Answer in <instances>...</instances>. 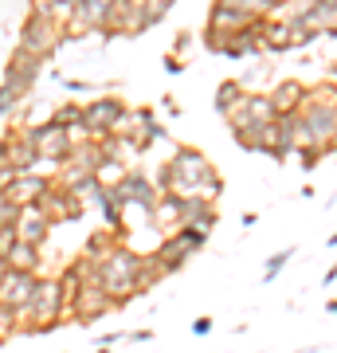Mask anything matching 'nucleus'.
Returning <instances> with one entry per match:
<instances>
[{"label": "nucleus", "instance_id": "f257e3e1", "mask_svg": "<svg viewBox=\"0 0 337 353\" xmlns=\"http://www.w3.org/2000/svg\"><path fill=\"white\" fill-rule=\"evenodd\" d=\"M138 267H141V252H134L130 243H118L99 267H94V287L106 294L118 306H125L130 299H138V290H134V279H138Z\"/></svg>", "mask_w": 337, "mask_h": 353}, {"label": "nucleus", "instance_id": "f03ea898", "mask_svg": "<svg viewBox=\"0 0 337 353\" xmlns=\"http://www.w3.org/2000/svg\"><path fill=\"white\" fill-rule=\"evenodd\" d=\"M130 122V106L118 94H99V99L83 102V122H79V138L102 141L122 134V126Z\"/></svg>", "mask_w": 337, "mask_h": 353}, {"label": "nucleus", "instance_id": "7ed1b4c3", "mask_svg": "<svg viewBox=\"0 0 337 353\" xmlns=\"http://www.w3.org/2000/svg\"><path fill=\"white\" fill-rule=\"evenodd\" d=\"M204 243H208L204 232H196V228H176V232H169L161 240V248L150 252V255H153V263L161 267V275H173V271H181Z\"/></svg>", "mask_w": 337, "mask_h": 353}, {"label": "nucleus", "instance_id": "20e7f679", "mask_svg": "<svg viewBox=\"0 0 337 353\" xmlns=\"http://www.w3.org/2000/svg\"><path fill=\"white\" fill-rule=\"evenodd\" d=\"M20 138H24L28 145L39 153V161H51L55 169H59V165L67 161V153H71V141H75V134H67V130H59L51 118H43V122L20 126Z\"/></svg>", "mask_w": 337, "mask_h": 353}, {"label": "nucleus", "instance_id": "39448f33", "mask_svg": "<svg viewBox=\"0 0 337 353\" xmlns=\"http://www.w3.org/2000/svg\"><path fill=\"white\" fill-rule=\"evenodd\" d=\"M16 48L24 51V55H32V59H39V63H51V55L63 48V28L28 12L24 24H20V39H16Z\"/></svg>", "mask_w": 337, "mask_h": 353}, {"label": "nucleus", "instance_id": "423d86ee", "mask_svg": "<svg viewBox=\"0 0 337 353\" xmlns=\"http://www.w3.org/2000/svg\"><path fill=\"white\" fill-rule=\"evenodd\" d=\"M106 192H110V201L118 204L122 212H130L134 204L145 208V212H153V204H157V196H161V192L153 189V181L141 173V169H130V173L122 176V185H118V189H106Z\"/></svg>", "mask_w": 337, "mask_h": 353}, {"label": "nucleus", "instance_id": "0eeeda50", "mask_svg": "<svg viewBox=\"0 0 337 353\" xmlns=\"http://www.w3.org/2000/svg\"><path fill=\"white\" fill-rule=\"evenodd\" d=\"M259 20V12L251 8V0H216L212 8H208V24L212 32H224V36H236L243 28H251Z\"/></svg>", "mask_w": 337, "mask_h": 353}, {"label": "nucleus", "instance_id": "6e6552de", "mask_svg": "<svg viewBox=\"0 0 337 353\" xmlns=\"http://www.w3.org/2000/svg\"><path fill=\"white\" fill-rule=\"evenodd\" d=\"M106 310H114V303L102 294L94 283H83V287L71 294V303H67V322H79V326H90L94 318H102Z\"/></svg>", "mask_w": 337, "mask_h": 353}, {"label": "nucleus", "instance_id": "1a4fd4ad", "mask_svg": "<svg viewBox=\"0 0 337 353\" xmlns=\"http://www.w3.org/2000/svg\"><path fill=\"white\" fill-rule=\"evenodd\" d=\"M39 71H43V63H39V59H32V55H24L20 48H12L8 67H4V87L12 90V94H20V99H28V94H32V87L39 83Z\"/></svg>", "mask_w": 337, "mask_h": 353}, {"label": "nucleus", "instance_id": "9d476101", "mask_svg": "<svg viewBox=\"0 0 337 353\" xmlns=\"http://www.w3.org/2000/svg\"><path fill=\"white\" fill-rule=\"evenodd\" d=\"M267 122H275V106H271V99L267 94H243V102H239L236 110L227 114V130L236 134V130H247V126H267Z\"/></svg>", "mask_w": 337, "mask_h": 353}, {"label": "nucleus", "instance_id": "9b49d317", "mask_svg": "<svg viewBox=\"0 0 337 353\" xmlns=\"http://www.w3.org/2000/svg\"><path fill=\"white\" fill-rule=\"evenodd\" d=\"M51 185H55V181L43 176V173H20V176H12V185L4 189V196L24 212V208H36V204L43 201V192H48Z\"/></svg>", "mask_w": 337, "mask_h": 353}, {"label": "nucleus", "instance_id": "f8f14e48", "mask_svg": "<svg viewBox=\"0 0 337 353\" xmlns=\"http://www.w3.org/2000/svg\"><path fill=\"white\" fill-rule=\"evenodd\" d=\"M39 275H28V271H4L0 275V306H8V310H24L28 303V294L36 290Z\"/></svg>", "mask_w": 337, "mask_h": 353}, {"label": "nucleus", "instance_id": "ddd939ff", "mask_svg": "<svg viewBox=\"0 0 337 353\" xmlns=\"http://www.w3.org/2000/svg\"><path fill=\"white\" fill-rule=\"evenodd\" d=\"M16 240L20 243H32V248H43V243H48V236H51V220L43 212H39V208H24V212H20V220H16Z\"/></svg>", "mask_w": 337, "mask_h": 353}, {"label": "nucleus", "instance_id": "4468645a", "mask_svg": "<svg viewBox=\"0 0 337 353\" xmlns=\"http://www.w3.org/2000/svg\"><path fill=\"white\" fill-rule=\"evenodd\" d=\"M4 138H8V169H12L16 176L20 173H36V165H39V153L32 150V145H28L24 138H20V130H12V134H4Z\"/></svg>", "mask_w": 337, "mask_h": 353}, {"label": "nucleus", "instance_id": "2eb2a0df", "mask_svg": "<svg viewBox=\"0 0 337 353\" xmlns=\"http://www.w3.org/2000/svg\"><path fill=\"white\" fill-rule=\"evenodd\" d=\"M4 267L8 271H28V275H39L43 271V248H32V243H12V252L4 255Z\"/></svg>", "mask_w": 337, "mask_h": 353}, {"label": "nucleus", "instance_id": "dca6fc26", "mask_svg": "<svg viewBox=\"0 0 337 353\" xmlns=\"http://www.w3.org/2000/svg\"><path fill=\"white\" fill-rule=\"evenodd\" d=\"M306 83H298V79H287V83H278L267 99H271V106H275V114H294L302 106V99H306Z\"/></svg>", "mask_w": 337, "mask_h": 353}, {"label": "nucleus", "instance_id": "f3484780", "mask_svg": "<svg viewBox=\"0 0 337 353\" xmlns=\"http://www.w3.org/2000/svg\"><path fill=\"white\" fill-rule=\"evenodd\" d=\"M150 216H153V224L169 236V232L181 228V201H176V196H157V204H153Z\"/></svg>", "mask_w": 337, "mask_h": 353}, {"label": "nucleus", "instance_id": "a211bd4d", "mask_svg": "<svg viewBox=\"0 0 337 353\" xmlns=\"http://www.w3.org/2000/svg\"><path fill=\"white\" fill-rule=\"evenodd\" d=\"M118 243H122V240H118V236H110L106 228H94V232L87 236V243H83V255H87L90 263H102V259L118 248Z\"/></svg>", "mask_w": 337, "mask_h": 353}, {"label": "nucleus", "instance_id": "6ab92c4d", "mask_svg": "<svg viewBox=\"0 0 337 353\" xmlns=\"http://www.w3.org/2000/svg\"><path fill=\"white\" fill-rule=\"evenodd\" d=\"M243 94H247V87H243L239 79H227V83H220V87H216V114H220V118H227V114H232L239 102H243Z\"/></svg>", "mask_w": 337, "mask_h": 353}, {"label": "nucleus", "instance_id": "aec40b11", "mask_svg": "<svg viewBox=\"0 0 337 353\" xmlns=\"http://www.w3.org/2000/svg\"><path fill=\"white\" fill-rule=\"evenodd\" d=\"M51 122L59 130H79V122H83V102H75V99H67V102H59L55 110H51Z\"/></svg>", "mask_w": 337, "mask_h": 353}, {"label": "nucleus", "instance_id": "412c9836", "mask_svg": "<svg viewBox=\"0 0 337 353\" xmlns=\"http://www.w3.org/2000/svg\"><path fill=\"white\" fill-rule=\"evenodd\" d=\"M169 12H173V4H169V0H141V28H145V32L157 28Z\"/></svg>", "mask_w": 337, "mask_h": 353}, {"label": "nucleus", "instance_id": "4be33fe9", "mask_svg": "<svg viewBox=\"0 0 337 353\" xmlns=\"http://www.w3.org/2000/svg\"><path fill=\"white\" fill-rule=\"evenodd\" d=\"M161 267L153 263V255H141V267H138V279H134V290L138 294H145V290L153 287V283H161Z\"/></svg>", "mask_w": 337, "mask_h": 353}, {"label": "nucleus", "instance_id": "5701e85b", "mask_svg": "<svg viewBox=\"0 0 337 353\" xmlns=\"http://www.w3.org/2000/svg\"><path fill=\"white\" fill-rule=\"evenodd\" d=\"M294 255H298V248H283V252L271 255V259H267V267H263V283H275V279L283 275V267H287Z\"/></svg>", "mask_w": 337, "mask_h": 353}, {"label": "nucleus", "instance_id": "b1692460", "mask_svg": "<svg viewBox=\"0 0 337 353\" xmlns=\"http://www.w3.org/2000/svg\"><path fill=\"white\" fill-rule=\"evenodd\" d=\"M59 83H63V90H67V94H102L99 83H87V79H71V75H63Z\"/></svg>", "mask_w": 337, "mask_h": 353}, {"label": "nucleus", "instance_id": "393cba45", "mask_svg": "<svg viewBox=\"0 0 337 353\" xmlns=\"http://www.w3.org/2000/svg\"><path fill=\"white\" fill-rule=\"evenodd\" d=\"M130 122H134L138 130L157 126V118H153V106H134V110H130Z\"/></svg>", "mask_w": 337, "mask_h": 353}, {"label": "nucleus", "instance_id": "a878e982", "mask_svg": "<svg viewBox=\"0 0 337 353\" xmlns=\"http://www.w3.org/2000/svg\"><path fill=\"white\" fill-rule=\"evenodd\" d=\"M20 102H24L20 94H12V90L4 87V83H0V118H12V110L20 106Z\"/></svg>", "mask_w": 337, "mask_h": 353}, {"label": "nucleus", "instance_id": "bb28decb", "mask_svg": "<svg viewBox=\"0 0 337 353\" xmlns=\"http://www.w3.org/2000/svg\"><path fill=\"white\" fill-rule=\"evenodd\" d=\"M16 334V310H8V306H0V345Z\"/></svg>", "mask_w": 337, "mask_h": 353}, {"label": "nucleus", "instance_id": "cd10ccee", "mask_svg": "<svg viewBox=\"0 0 337 353\" xmlns=\"http://www.w3.org/2000/svg\"><path fill=\"white\" fill-rule=\"evenodd\" d=\"M12 243H16V228H12V224H4V228H0V259L12 252Z\"/></svg>", "mask_w": 337, "mask_h": 353}, {"label": "nucleus", "instance_id": "c85d7f7f", "mask_svg": "<svg viewBox=\"0 0 337 353\" xmlns=\"http://www.w3.org/2000/svg\"><path fill=\"white\" fill-rule=\"evenodd\" d=\"M188 48H192V32H176V39H173V51H169V55H176V59H181V55H185Z\"/></svg>", "mask_w": 337, "mask_h": 353}, {"label": "nucleus", "instance_id": "c756f323", "mask_svg": "<svg viewBox=\"0 0 337 353\" xmlns=\"http://www.w3.org/2000/svg\"><path fill=\"white\" fill-rule=\"evenodd\" d=\"M161 67H165V71H169V75H185V59H176V55H169V51H165Z\"/></svg>", "mask_w": 337, "mask_h": 353}, {"label": "nucleus", "instance_id": "7c9ffc66", "mask_svg": "<svg viewBox=\"0 0 337 353\" xmlns=\"http://www.w3.org/2000/svg\"><path fill=\"white\" fill-rule=\"evenodd\" d=\"M118 341H125V334H122V330H110V334H102V338H99V350H106V345H118Z\"/></svg>", "mask_w": 337, "mask_h": 353}, {"label": "nucleus", "instance_id": "2f4dec72", "mask_svg": "<svg viewBox=\"0 0 337 353\" xmlns=\"http://www.w3.org/2000/svg\"><path fill=\"white\" fill-rule=\"evenodd\" d=\"M192 334H196V338H208V334H212V318H196V322H192Z\"/></svg>", "mask_w": 337, "mask_h": 353}, {"label": "nucleus", "instance_id": "473e14b6", "mask_svg": "<svg viewBox=\"0 0 337 353\" xmlns=\"http://www.w3.org/2000/svg\"><path fill=\"white\" fill-rule=\"evenodd\" d=\"M125 341H138V345H145V341H153V330H130V334H125Z\"/></svg>", "mask_w": 337, "mask_h": 353}, {"label": "nucleus", "instance_id": "72a5a7b5", "mask_svg": "<svg viewBox=\"0 0 337 353\" xmlns=\"http://www.w3.org/2000/svg\"><path fill=\"white\" fill-rule=\"evenodd\" d=\"M161 110L169 114V118H181V106L173 102V94H165V99H161Z\"/></svg>", "mask_w": 337, "mask_h": 353}, {"label": "nucleus", "instance_id": "f704fd0d", "mask_svg": "<svg viewBox=\"0 0 337 353\" xmlns=\"http://www.w3.org/2000/svg\"><path fill=\"white\" fill-rule=\"evenodd\" d=\"M12 169H8V165H0V192H4V189H8V185H12Z\"/></svg>", "mask_w": 337, "mask_h": 353}, {"label": "nucleus", "instance_id": "c9c22d12", "mask_svg": "<svg viewBox=\"0 0 337 353\" xmlns=\"http://www.w3.org/2000/svg\"><path fill=\"white\" fill-rule=\"evenodd\" d=\"M8 161V138H0V165Z\"/></svg>", "mask_w": 337, "mask_h": 353}, {"label": "nucleus", "instance_id": "e433bc0d", "mask_svg": "<svg viewBox=\"0 0 337 353\" xmlns=\"http://www.w3.org/2000/svg\"><path fill=\"white\" fill-rule=\"evenodd\" d=\"M4 271H8V267H4V259H0V275H4Z\"/></svg>", "mask_w": 337, "mask_h": 353}, {"label": "nucleus", "instance_id": "4c0bfd02", "mask_svg": "<svg viewBox=\"0 0 337 353\" xmlns=\"http://www.w3.org/2000/svg\"><path fill=\"white\" fill-rule=\"evenodd\" d=\"M94 353H110V350H94Z\"/></svg>", "mask_w": 337, "mask_h": 353}]
</instances>
